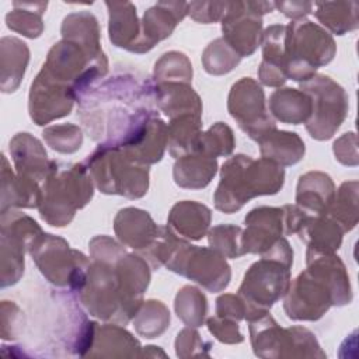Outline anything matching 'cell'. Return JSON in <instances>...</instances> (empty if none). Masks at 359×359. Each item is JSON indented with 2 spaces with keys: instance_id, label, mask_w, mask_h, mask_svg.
I'll list each match as a JSON object with an SVG mask.
<instances>
[{
  "instance_id": "obj_1",
  "label": "cell",
  "mask_w": 359,
  "mask_h": 359,
  "mask_svg": "<svg viewBox=\"0 0 359 359\" xmlns=\"http://www.w3.org/2000/svg\"><path fill=\"white\" fill-rule=\"evenodd\" d=\"M285 172L276 163L248 156H236L222 168V181L215 194L216 208L226 213L238 210L257 195L276 194L283 185Z\"/></svg>"
},
{
  "instance_id": "obj_2",
  "label": "cell",
  "mask_w": 359,
  "mask_h": 359,
  "mask_svg": "<svg viewBox=\"0 0 359 359\" xmlns=\"http://www.w3.org/2000/svg\"><path fill=\"white\" fill-rule=\"evenodd\" d=\"M43 191L41 192L39 212L43 220L52 226H66L76 209L83 208L93 196L90 178L80 164H63L52 161Z\"/></svg>"
},
{
  "instance_id": "obj_3",
  "label": "cell",
  "mask_w": 359,
  "mask_h": 359,
  "mask_svg": "<svg viewBox=\"0 0 359 359\" xmlns=\"http://www.w3.org/2000/svg\"><path fill=\"white\" fill-rule=\"evenodd\" d=\"M335 53L332 38L310 21H294L286 27L285 56L287 77L310 80L314 70L328 63Z\"/></svg>"
},
{
  "instance_id": "obj_4",
  "label": "cell",
  "mask_w": 359,
  "mask_h": 359,
  "mask_svg": "<svg viewBox=\"0 0 359 359\" xmlns=\"http://www.w3.org/2000/svg\"><path fill=\"white\" fill-rule=\"evenodd\" d=\"M132 163L135 161L121 149L105 144H101L87 160L88 170L100 191L140 198L149 185L147 167H136Z\"/></svg>"
},
{
  "instance_id": "obj_5",
  "label": "cell",
  "mask_w": 359,
  "mask_h": 359,
  "mask_svg": "<svg viewBox=\"0 0 359 359\" xmlns=\"http://www.w3.org/2000/svg\"><path fill=\"white\" fill-rule=\"evenodd\" d=\"M290 265L276 257L264 255L244 276L240 296L244 297L245 314L251 321L268 311V309L286 292L290 285Z\"/></svg>"
},
{
  "instance_id": "obj_6",
  "label": "cell",
  "mask_w": 359,
  "mask_h": 359,
  "mask_svg": "<svg viewBox=\"0 0 359 359\" xmlns=\"http://www.w3.org/2000/svg\"><path fill=\"white\" fill-rule=\"evenodd\" d=\"M29 252L52 283L69 285L76 290L83 287L90 264L81 252H72L62 238L41 233L29 243Z\"/></svg>"
},
{
  "instance_id": "obj_7",
  "label": "cell",
  "mask_w": 359,
  "mask_h": 359,
  "mask_svg": "<svg viewBox=\"0 0 359 359\" xmlns=\"http://www.w3.org/2000/svg\"><path fill=\"white\" fill-rule=\"evenodd\" d=\"M302 90L311 95V118L307 121V130L318 140L331 137L346 114L344 90L325 76H313Z\"/></svg>"
},
{
  "instance_id": "obj_8",
  "label": "cell",
  "mask_w": 359,
  "mask_h": 359,
  "mask_svg": "<svg viewBox=\"0 0 359 359\" xmlns=\"http://www.w3.org/2000/svg\"><path fill=\"white\" fill-rule=\"evenodd\" d=\"M229 111L240 128L257 142L275 130V123L265 109L264 91L250 77H244L233 86L229 97Z\"/></svg>"
},
{
  "instance_id": "obj_9",
  "label": "cell",
  "mask_w": 359,
  "mask_h": 359,
  "mask_svg": "<svg viewBox=\"0 0 359 359\" xmlns=\"http://www.w3.org/2000/svg\"><path fill=\"white\" fill-rule=\"evenodd\" d=\"M273 6V3H229L222 24L223 39L240 57L251 55L259 45L262 25L259 14L268 13Z\"/></svg>"
},
{
  "instance_id": "obj_10",
  "label": "cell",
  "mask_w": 359,
  "mask_h": 359,
  "mask_svg": "<svg viewBox=\"0 0 359 359\" xmlns=\"http://www.w3.org/2000/svg\"><path fill=\"white\" fill-rule=\"evenodd\" d=\"M38 224L24 215L1 213V286L13 285L24 271V244L39 233Z\"/></svg>"
},
{
  "instance_id": "obj_11",
  "label": "cell",
  "mask_w": 359,
  "mask_h": 359,
  "mask_svg": "<svg viewBox=\"0 0 359 359\" xmlns=\"http://www.w3.org/2000/svg\"><path fill=\"white\" fill-rule=\"evenodd\" d=\"M73 87L62 84L41 70L31 86L29 114L38 125H45L55 118L70 112L76 97Z\"/></svg>"
},
{
  "instance_id": "obj_12",
  "label": "cell",
  "mask_w": 359,
  "mask_h": 359,
  "mask_svg": "<svg viewBox=\"0 0 359 359\" xmlns=\"http://www.w3.org/2000/svg\"><path fill=\"white\" fill-rule=\"evenodd\" d=\"M283 215L285 210L278 208H258L251 210L245 217L247 230L241 237L244 254L269 251L282 233Z\"/></svg>"
},
{
  "instance_id": "obj_13",
  "label": "cell",
  "mask_w": 359,
  "mask_h": 359,
  "mask_svg": "<svg viewBox=\"0 0 359 359\" xmlns=\"http://www.w3.org/2000/svg\"><path fill=\"white\" fill-rule=\"evenodd\" d=\"M18 177L29 181L45 180L49 174L50 164L42 144L29 133H18L10 143Z\"/></svg>"
},
{
  "instance_id": "obj_14",
  "label": "cell",
  "mask_w": 359,
  "mask_h": 359,
  "mask_svg": "<svg viewBox=\"0 0 359 359\" xmlns=\"http://www.w3.org/2000/svg\"><path fill=\"white\" fill-rule=\"evenodd\" d=\"M187 8V3H158L147 10L143 18L140 52L151 49L156 42L170 36L175 24L184 18Z\"/></svg>"
},
{
  "instance_id": "obj_15",
  "label": "cell",
  "mask_w": 359,
  "mask_h": 359,
  "mask_svg": "<svg viewBox=\"0 0 359 359\" xmlns=\"http://www.w3.org/2000/svg\"><path fill=\"white\" fill-rule=\"evenodd\" d=\"M115 231L118 237L132 248H147L158 234L147 212L128 208L122 209L115 219Z\"/></svg>"
},
{
  "instance_id": "obj_16",
  "label": "cell",
  "mask_w": 359,
  "mask_h": 359,
  "mask_svg": "<svg viewBox=\"0 0 359 359\" xmlns=\"http://www.w3.org/2000/svg\"><path fill=\"white\" fill-rule=\"evenodd\" d=\"M109 7V39L121 48L139 52L140 32L136 8L130 3H107Z\"/></svg>"
},
{
  "instance_id": "obj_17",
  "label": "cell",
  "mask_w": 359,
  "mask_h": 359,
  "mask_svg": "<svg viewBox=\"0 0 359 359\" xmlns=\"http://www.w3.org/2000/svg\"><path fill=\"white\" fill-rule=\"evenodd\" d=\"M334 185L328 175L321 172H309L300 177L297 187V205L302 209L323 215L332 202Z\"/></svg>"
},
{
  "instance_id": "obj_18",
  "label": "cell",
  "mask_w": 359,
  "mask_h": 359,
  "mask_svg": "<svg viewBox=\"0 0 359 359\" xmlns=\"http://www.w3.org/2000/svg\"><path fill=\"white\" fill-rule=\"evenodd\" d=\"M258 142L262 157L282 165L296 164L304 154V143L296 133L278 132L275 129Z\"/></svg>"
},
{
  "instance_id": "obj_19",
  "label": "cell",
  "mask_w": 359,
  "mask_h": 359,
  "mask_svg": "<svg viewBox=\"0 0 359 359\" xmlns=\"http://www.w3.org/2000/svg\"><path fill=\"white\" fill-rule=\"evenodd\" d=\"M210 222V210L199 203L184 201L177 203L168 217V223L184 237L199 240Z\"/></svg>"
},
{
  "instance_id": "obj_20",
  "label": "cell",
  "mask_w": 359,
  "mask_h": 359,
  "mask_svg": "<svg viewBox=\"0 0 359 359\" xmlns=\"http://www.w3.org/2000/svg\"><path fill=\"white\" fill-rule=\"evenodd\" d=\"M216 160L208 154L182 156L174 167V178L184 188H203L216 172Z\"/></svg>"
},
{
  "instance_id": "obj_21",
  "label": "cell",
  "mask_w": 359,
  "mask_h": 359,
  "mask_svg": "<svg viewBox=\"0 0 359 359\" xmlns=\"http://www.w3.org/2000/svg\"><path fill=\"white\" fill-rule=\"evenodd\" d=\"M28 48L17 38L1 39V88L14 91L24 76L28 63Z\"/></svg>"
},
{
  "instance_id": "obj_22",
  "label": "cell",
  "mask_w": 359,
  "mask_h": 359,
  "mask_svg": "<svg viewBox=\"0 0 359 359\" xmlns=\"http://www.w3.org/2000/svg\"><path fill=\"white\" fill-rule=\"evenodd\" d=\"M269 108L279 121L297 125L311 115V100L303 91L283 88L272 94Z\"/></svg>"
},
{
  "instance_id": "obj_23",
  "label": "cell",
  "mask_w": 359,
  "mask_h": 359,
  "mask_svg": "<svg viewBox=\"0 0 359 359\" xmlns=\"http://www.w3.org/2000/svg\"><path fill=\"white\" fill-rule=\"evenodd\" d=\"M175 310L178 317H181L185 324L199 327L205 318L206 299L198 289L185 286L177 294Z\"/></svg>"
},
{
  "instance_id": "obj_24",
  "label": "cell",
  "mask_w": 359,
  "mask_h": 359,
  "mask_svg": "<svg viewBox=\"0 0 359 359\" xmlns=\"http://www.w3.org/2000/svg\"><path fill=\"white\" fill-rule=\"evenodd\" d=\"M170 323V313L161 304L156 300H149L143 306V310L137 313V317L135 320L136 330L140 335H144L146 338H156L164 330L167 328Z\"/></svg>"
},
{
  "instance_id": "obj_25",
  "label": "cell",
  "mask_w": 359,
  "mask_h": 359,
  "mask_svg": "<svg viewBox=\"0 0 359 359\" xmlns=\"http://www.w3.org/2000/svg\"><path fill=\"white\" fill-rule=\"evenodd\" d=\"M233 146L234 139L231 129L227 125L217 122L206 133L199 135L195 151L208 154L210 157L227 156L231 153Z\"/></svg>"
},
{
  "instance_id": "obj_26",
  "label": "cell",
  "mask_w": 359,
  "mask_h": 359,
  "mask_svg": "<svg viewBox=\"0 0 359 359\" xmlns=\"http://www.w3.org/2000/svg\"><path fill=\"white\" fill-rule=\"evenodd\" d=\"M241 229L236 226H219L209 234L213 250L229 258H238L244 254L241 243Z\"/></svg>"
},
{
  "instance_id": "obj_27",
  "label": "cell",
  "mask_w": 359,
  "mask_h": 359,
  "mask_svg": "<svg viewBox=\"0 0 359 359\" xmlns=\"http://www.w3.org/2000/svg\"><path fill=\"white\" fill-rule=\"evenodd\" d=\"M43 137L48 144L60 153H73L80 149L83 136L77 126L60 125L50 126L43 130Z\"/></svg>"
},
{
  "instance_id": "obj_28",
  "label": "cell",
  "mask_w": 359,
  "mask_h": 359,
  "mask_svg": "<svg viewBox=\"0 0 359 359\" xmlns=\"http://www.w3.org/2000/svg\"><path fill=\"white\" fill-rule=\"evenodd\" d=\"M230 50L234 49L230 48L224 39H216L215 42H212L203 53V65L206 72L212 74H222L230 72L240 60V57L237 56L223 57V55H226Z\"/></svg>"
},
{
  "instance_id": "obj_29",
  "label": "cell",
  "mask_w": 359,
  "mask_h": 359,
  "mask_svg": "<svg viewBox=\"0 0 359 359\" xmlns=\"http://www.w3.org/2000/svg\"><path fill=\"white\" fill-rule=\"evenodd\" d=\"M20 4V3H18ZM21 10L14 8L11 13L6 15L7 27L17 32H21L25 36L35 38L42 32V21L41 14H34L31 10H25L24 3L20 4Z\"/></svg>"
},
{
  "instance_id": "obj_30",
  "label": "cell",
  "mask_w": 359,
  "mask_h": 359,
  "mask_svg": "<svg viewBox=\"0 0 359 359\" xmlns=\"http://www.w3.org/2000/svg\"><path fill=\"white\" fill-rule=\"evenodd\" d=\"M208 327L209 331L222 342L234 344L243 341V335L238 332L237 323H230L223 317L217 316L208 320Z\"/></svg>"
},
{
  "instance_id": "obj_31",
  "label": "cell",
  "mask_w": 359,
  "mask_h": 359,
  "mask_svg": "<svg viewBox=\"0 0 359 359\" xmlns=\"http://www.w3.org/2000/svg\"><path fill=\"white\" fill-rule=\"evenodd\" d=\"M216 303H217L216 310L219 317H223V318L231 317L234 320H241L245 314L244 302L236 296H231V294L220 296Z\"/></svg>"
},
{
  "instance_id": "obj_32",
  "label": "cell",
  "mask_w": 359,
  "mask_h": 359,
  "mask_svg": "<svg viewBox=\"0 0 359 359\" xmlns=\"http://www.w3.org/2000/svg\"><path fill=\"white\" fill-rule=\"evenodd\" d=\"M275 6H278L283 13L287 17H292V18H299V17H303L306 14L310 13L311 7H313V3H276Z\"/></svg>"
}]
</instances>
